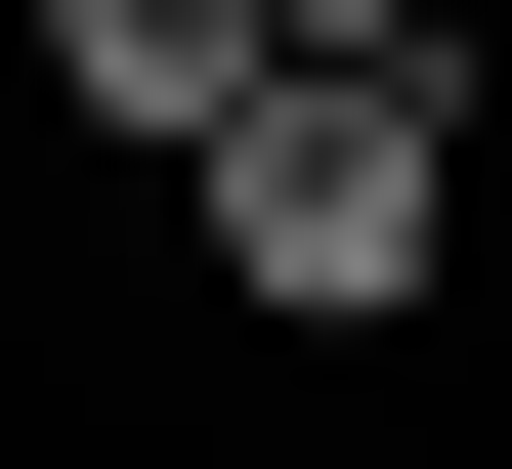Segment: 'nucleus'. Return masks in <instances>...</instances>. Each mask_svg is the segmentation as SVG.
I'll return each instance as SVG.
<instances>
[{"label": "nucleus", "instance_id": "obj_1", "mask_svg": "<svg viewBox=\"0 0 512 469\" xmlns=\"http://www.w3.org/2000/svg\"><path fill=\"white\" fill-rule=\"evenodd\" d=\"M171 214H214V299H256V342H342V299H427V256H470V86L299 43L256 128H171Z\"/></svg>", "mask_w": 512, "mask_h": 469}, {"label": "nucleus", "instance_id": "obj_2", "mask_svg": "<svg viewBox=\"0 0 512 469\" xmlns=\"http://www.w3.org/2000/svg\"><path fill=\"white\" fill-rule=\"evenodd\" d=\"M43 86H86V128H256L299 43H256V0H43Z\"/></svg>", "mask_w": 512, "mask_h": 469}, {"label": "nucleus", "instance_id": "obj_3", "mask_svg": "<svg viewBox=\"0 0 512 469\" xmlns=\"http://www.w3.org/2000/svg\"><path fill=\"white\" fill-rule=\"evenodd\" d=\"M256 43H384V86H470V43H427V0H256Z\"/></svg>", "mask_w": 512, "mask_h": 469}, {"label": "nucleus", "instance_id": "obj_4", "mask_svg": "<svg viewBox=\"0 0 512 469\" xmlns=\"http://www.w3.org/2000/svg\"><path fill=\"white\" fill-rule=\"evenodd\" d=\"M470 171H512V43H470Z\"/></svg>", "mask_w": 512, "mask_h": 469}]
</instances>
